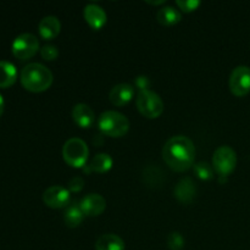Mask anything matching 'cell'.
<instances>
[{
  "label": "cell",
  "mask_w": 250,
  "mask_h": 250,
  "mask_svg": "<svg viewBox=\"0 0 250 250\" xmlns=\"http://www.w3.org/2000/svg\"><path fill=\"white\" fill-rule=\"evenodd\" d=\"M163 158L172 170L177 172L187 171L194 163V144L186 136L172 137L164 146Z\"/></svg>",
  "instance_id": "1"
},
{
  "label": "cell",
  "mask_w": 250,
  "mask_h": 250,
  "mask_svg": "<svg viewBox=\"0 0 250 250\" xmlns=\"http://www.w3.org/2000/svg\"><path fill=\"white\" fill-rule=\"evenodd\" d=\"M20 80L24 89L33 93H41L50 88L54 77L51 71L46 66L38 62H32L22 68Z\"/></svg>",
  "instance_id": "2"
},
{
  "label": "cell",
  "mask_w": 250,
  "mask_h": 250,
  "mask_svg": "<svg viewBox=\"0 0 250 250\" xmlns=\"http://www.w3.org/2000/svg\"><path fill=\"white\" fill-rule=\"evenodd\" d=\"M99 129L104 134L114 138L125 136L129 129V120L124 114L114 110L103 112L98 120Z\"/></svg>",
  "instance_id": "3"
},
{
  "label": "cell",
  "mask_w": 250,
  "mask_h": 250,
  "mask_svg": "<svg viewBox=\"0 0 250 250\" xmlns=\"http://www.w3.org/2000/svg\"><path fill=\"white\" fill-rule=\"evenodd\" d=\"M89 155V149L83 139L81 138H70L62 148L63 160L70 166L76 168H80L85 166Z\"/></svg>",
  "instance_id": "4"
},
{
  "label": "cell",
  "mask_w": 250,
  "mask_h": 250,
  "mask_svg": "<svg viewBox=\"0 0 250 250\" xmlns=\"http://www.w3.org/2000/svg\"><path fill=\"white\" fill-rule=\"evenodd\" d=\"M136 104L139 112L148 119H156L164 111L163 99L160 95L150 89L139 90Z\"/></svg>",
  "instance_id": "5"
},
{
  "label": "cell",
  "mask_w": 250,
  "mask_h": 250,
  "mask_svg": "<svg viewBox=\"0 0 250 250\" xmlns=\"http://www.w3.org/2000/svg\"><path fill=\"white\" fill-rule=\"evenodd\" d=\"M237 166V154L231 146H222L212 155V167L220 177H227Z\"/></svg>",
  "instance_id": "6"
},
{
  "label": "cell",
  "mask_w": 250,
  "mask_h": 250,
  "mask_svg": "<svg viewBox=\"0 0 250 250\" xmlns=\"http://www.w3.org/2000/svg\"><path fill=\"white\" fill-rule=\"evenodd\" d=\"M39 49V41L34 34L22 33L12 42V54L19 60H28L33 58Z\"/></svg>",
  "instance_id": "7"
},
{
  "label": "cell",
  "mask_w": 250,
  "mask_h": 250,
  "mask_svg": "<svg viewBox=\"0 0 250 250\" xmlns=\"http://www.w3.org/2000/svg\"><path fill=\"white\" fill-rule=\"evenodd\" d=\"M229 89L236 97H244L250 92V67L237 66L229 76Z\"/></svg>",
  "instance_id": "8"
},
{
  "label": "cell",
  "mask_w": 250,
  "mask_h": 250,
  "mask_svg": "<svg viewBox=\"0 0 250 250\" xmlns=\"http://www.w3.org/2000/svg\"><path fill=\"white\" fill-rule=\"evenodd\" d=\"M43 202L53 209L67 207L70 204V190L62 186H51L44 192Z\"/></svg>",
  "instance_id": "9"
},
{
  "label": "cell",
  "mask_w": 250,
  "mask_h": 250,
  "mask_svg": "<svg viewBox=\"0 0 250 250\" xmlns=\"http://www.w3.org/2000/svg\"><path fill=\"white\" fill-rule=\"evenodd\" d=\"M80 207L85 216H99L106 209V200L98 193H90L81 200Z\"/></svg>",
  "instance_id": "10"
},
{
  "label": "cell",
  "mask_w": 250,
  "mask_h": 250,
  "mask_svg": "<svg viewBox=\"0 0 250 250\" xmlns=\"http://www.w3.org/2000/svg\"><path fill=\"white\" fill-rule=\"evenodd\" d=\"M134 95V88L133 85L129 83H120L112 87L110 90V102L115 105V106H124L127 103L132 100Z\"/></svg>",
  "instance_id": "11"
},
{
  "label": "cell",
  "mask_w": 250,
  "mask_h": 250,
  "mask_svg": "<svg viewBox=\"0 0 250 250\" xmlns=\"http://www.w3.org/2000/svg\"><path fill=\"white\" fill-rule=\"evenodd\" d=\"M83 15H84V19L88 22V24L94 29L103 28L104 24L106 23V12L104 11L102 6L94 4V2L85 5Z\"/></svg>",
  "instance_id": "12"
},
{
  "label": "cell",
  "mask_w": 250,
  "mask_h": 250,
  "mask_svg": "<svg viewBox=\"0 0 250 250\" xmlns=\"http://www.w3.org/2000/svg\"><path fill=\"white\" fill-rule=\"evenodd\" d=\"M73 121L82 128H89L95 122V115L92 107L87 104H76L72 110Z\"/></svg>",
  "instance_id": "13"
},
{
  "label": "cell",
  "mask_w": 250,
  "mask_h": 250,
  "mask_svg": "<svg viewBox=\"0 0 250 250\" xmlns=\"http://www.w3.org/2000/svg\"><path fill=\"white\" fill-rule=\"evenodd\" d=\"M195 193H197L195 183L189 177L182 178L175 188V197L185 204H190L193 202Z\"/></svg>",
  "instance_id": "14"
},
{
  "label": "cell",
  "mask_w": 250,
  "mask_h": 250,
  "mask_svg": "<svg viewBox=\"0 0 250 250\" xmlns=\"http://www.w3.org/2000/svg\"><path fill=\"white\" fill-rule=\"evenodd\" d=\"M61 29V23L60 20L56 16H45L41 20L38 24V31L41 34L42 38L46 39H54L55 37H58V34L60 33Z\"/></svg>",
  "instance_id": "15"
},
{
  "label": "cell",
  "mask_w": 250,
  "mask_h": 250,
  "mask_svg": "<svg viewBox=\"0 0 250 250\" xmlns=\"http://www.w3.org/2000/svg\"><path fill=\"white\" fill-rule=\"evenodd\" d=\"M112 167V158L106 153H99L90 160L84 167V172H97V173H104L107 172L110 168Z\"/></svg>",
  "instance_id": "16"
},
{
  "label": "cell",
  "mask_w": 250,
  "mask_h": 250,
  "mask_svg": "<svg viewBox=\"0 0 250 250\" xmlns=\"http://www.w3.org/2000/svg\"><path fill=\"white\" fill-rule=\"evenodd\" d=\"M95 250H125V242L117 234H103L97 239Z\"/></svg>",
  "instance_id": "17"
},
{
  "label": "cell",
  "mask_w": 250,
  "mask_h": 250,
  "mask_svg": "<svg viewBox=\"0 0 250 250\" xmlns=\"http://www.w3.org/2000/svg\"><path fill=\"white\" fill-rule=\"evenodd\" d=\"M17 80V70L14 63L0 61V88H9Z\"/></svg>",
  "instance_id": "18"
},
{
  "label": "cell",
  "mask_w": 250,
  "mask_h": 250,
  "mask_svg": "<svg viewBox=\"0 0 250 250\" xmlns=\"http://www.w3.org/2000/svg\"><path fill=\"white\" fill-rule=\"evenodd\" d=\"M181 19H182L181 12L173 6H164L156 12V20L159 23L164 24V26H173V24L178 23Z\"/></svg>",
  "instance_id": "19"
},
{
  "label": "cell",
  "mask_w": 250,
  "mask_h": 250,
  "mask_svg": "<svg viewBox=\"0 0 250 250\" xmlns=\"http://www.w3.org/2000/svg\"><path fill=\"white\" fill-rule=\"evenodd\" d=\"M84 216L85 215L83 214L80 204H77V203H72V204H70L67 208H66L65 215H63V220H65V224L67 225L68 227L73 229V227H77L82 224Z\"/></svg>",
  "instance_id": "20"
},
{
  "label": "cell",
  "mask_w": 250,
  "mask_h": 250,
  "mask_svg": "<svg viewBox=\"0 0 250 250\" xmlns=\"http://www.w3.org/2000/svg\"><path fill=\"white\" fill-rule=\"evenodd\" d=\"M194 172L200 180H211L212 176H214V167H212L210 164L204 163V161H200V163L195 164L194 165Z\"/></svg>",
  "instance_id": "21"
},
{
  "label": "cell",
  "mask_w": 250,
  "mask_h": 250,
  "mask_svg": "<svg viewBox=\"0 0 250 250\" xmlns=\"http://www.w3.org/2000/svg\"><path fill=\"white\" fill-rule=\"evenodd\" d=\"M167 246L171 250H181L185 246V239L180 232H172L167 238Z\"/></svg>",
  "instance_id": "22"
},
{
  "label": "cell",
  "mask_w": 250,
  "mask_h": 250,
  "mask_svg": "<svg viewBox=\"0 0 250 250\" xmlns=\"http://www.w3.org/2000/svg\"><path fill=\"white\" fill-rule=\"evenodd\" d=\"M41 55L44 60L53 61L59 56V49L58 46L53 45V44H46L41 49Z\"/></svg>",
  "instance_id": "23"
},
{
  "label": "cell",
  "mask_w": 250,
  "mask_h": 250,
  "mask_svg": "<svg viewBox=\"0 0 250 250\" xmlns=\"http://www.w3.org/2000/svg\"><path fill=\"white\" fill-rule=\"evenodd\" d=\"M176 4L185 12H192L200 6L199 0H177Z\"/></svg>",
  "instance_id": "24"
},
{
  "label": "cell",
  "mask_w": 250,
  "mask_h": 250,
  "mask_svg": "<svg viewBox=\"0 0 250 250\" xmlns=\"http://www.w3.org/2000/svg\"><path fill=\"white\" fill-rule=\"evenodd\" d=\"M83 187H84V180L80 176H75L68 181L67 188L70 192H80L83 189Z\"/></svg>",
  "instance_id": "25"
},
{
  "label": "cell",
  "mask_w": 250,
  "mask_h": 250,
  "mask_svg": "<svg viewBox=\"0 0 250 250\" xmlns=\"http://www.w3.org/2000/svg\"><path fill=\"white\" fill-rule=\"evenodd\" d=\"M136 84H137V87H138L141 90L148 89V84H149L148 77H144V76H141V77L137 78Z\"/></svg>",
  "instance_id": "26"
},
{
  "label": "cell",
  "mask_w": 250,
  "mask_h": 250,
  "mask_svg": "<svg viewBox=\"0 0 250 250\" xmlns=\"http://www.w3.org/2000/svg\"><path fill=\"white\" fill-rule=\"evenodd\" d=\"M4 109H5L4 98H2V95L0 94V117H1V115L4 114Z\"/></svg>",
  "instance_id": "27"
},
{
  "label": "cell",
  "mask_w": 250,
  "mask_h": 250,
  "mask_svg": "<svg viewBox=\"0 0 250 250\" xmlns=\"http://www.w3.org/2000/svg\"><path fill=\"white\" fill-rule=\"evenodd\" d=\"M148 2V4H151V5H161V4H164V0H159V1H146Z\"/></svg>",
  "instance_id": "28"
}]
</instances>
